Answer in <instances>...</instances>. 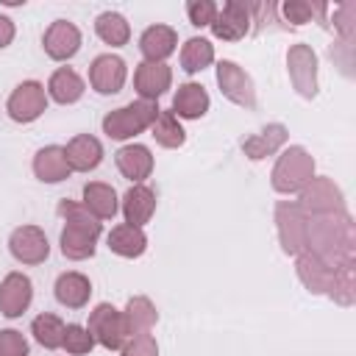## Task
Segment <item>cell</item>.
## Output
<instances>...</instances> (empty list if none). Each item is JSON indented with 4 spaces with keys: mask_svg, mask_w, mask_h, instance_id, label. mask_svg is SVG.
Segmentation results:
<instances>
[{
    "mask_svg": "<svg viewBox=\"0 0 356 356\" xmlns=\"http://www.w3.org/2000/svg\"><path fill=\"white\" fill-rule=\"evenodd\" d=\"M122 209H125V220H128V225L142 228V225L150 220L153 209H156V197H153V192H150L147 186L136 184V186H131V189L125 192V203H122Z\"/></svg>",
    "mask_w": 356,
    "mask_h": 356,
    "instance_id": "15",
    "label": "cell"
},
{
    "mask_svg": "<svg viewBox=\"0 0 356 356\" xmlns=\"http://www.w3.org/2000/svg\"><path fill=\"white\" fill-rule=\"evenodd\" d=\"M122 356H156V342H153V337H150V334H136V337L125 345Z\"/></svg>",
    "mask_w": 356,
    "mask_h": 356,
    "instance_id": "33",
    "label": "cell"
},
{
    "mask_svg": "<svg viewBox=\"0 0 356 356\" xmlns=\"http://www.w3.org/2000/svg\"><path fill=\"white\" fill-rule=\"evenodd\" d=\"M117 167H120V172H122L125 178L142 181V178H147V172H150V167H153V156H150V150L142 147V145H128V147H122V150L117 153Z\"/></svg>",
    "mask_w": 356,
    "mask_h": 356,
    "instance_id": "19",
    "label": "cell"
},
{
    "mask_svg": "<svg viewBox=\"0 0 356 356\" xmlns=\"http://www.w3.org/2000/svg\"><path fill=\"white\" fill-rule=\"evenodd\" d=\"M47 89H50L53 100H58V103H75V100L83 95V81H81V75H78L75 70L61 67V70L53 72Z\"/></svg>",
    "mask_w": 356,
    "mask_h": 356,
    "instance_id": "22",
    "label": "cell"
},
{
    "mask_svg": "<svg viewBox=\"0 0 356 356\" xmlns=\"http://www.w3.org/2000/svg\"><path fill=\"white\" fill-rule=\"evenodd\" d=\"M172 108L186 120L203 117L209 108V95L200 83H184V86H178V95L172 97Z\"/></svg>",
    "mask_w": 356,
    "mask_h": 356,
    "instance_id": "20",
    "label": "cell"
},
{
    "mask_svg": "<svg viewBox=\"0 0 356 356\" xmlns=\"http://www.w3.org/2000/svg\"><path fill=\"white\" fill-rule=\"evenodd\" d=\"M248 22H250V6L239 3V0H231V3L222 6V11H217V17L211 22V31L220 39H242L245 31H248Z\"/></svg>",
    "mask_w": 356,
    "mask_h": 356,
    "instance_id": "10",
    "label": "cell"
},
{
    "mask_svg": "<svg viewBox=\"0 0 356 356\" xmlns=\"http://www.w3.org/2000/svg\"><path fill=\"white\" fill-rule=\"evenodd\" d=\"M89 292H92V284L81 273H64L56 281V298H58V303H64L70 309L83 306L89 300Z\"/></svg>",
    "mask_w": 356,
    "mask_h": 356,
    "instance_id": "18",
    "label": "cell"
},
{
    "mask_svg": "<svg viewBox=\"0 0 356 356\" xmlns=\"http://www.w3.org/2000/svg\"><path fill=\"white\" fill-rule=\"evenodd\" d=\"M33 170L42 181L47 184H56V181H64L70 175V164H67V153L64 147H44L36 153L33 159Z\"/></svg>",
    "mask_w": 356,
    "mask_h": 356,
    "instance_id": "17",
    "label": "cell"
},
{
    "mask_svg": "<svg viewBox=\"0 0 356 356\" xmlns=\"http://www.w3.org/2000/svg\"><path fill=\"white\" fill-rule=\"evenodd\" d=\"M83 200H86V209L97 217V220H108L114 217L117 211V195L111 186L106 184H86L83 186Z\"/></svg>",
    "mask_w": 356,
    "mask_h": 356,
    "instance_id": "23",
    "label": "cell"
},
{
    "mask_svg": "<svg viewBox=\"0 0 356 356\" xmlns=\"http://www.w3.org/2000/svg\"><path fill=\"white\" fill-rule=\"evenodd\" d=\"M95 31L106 44H125L128 36H131V28H128L125 17L117 14V11H103L95 22Z\"/></svg>",
    "mask_w": 356,
    "mask_h": 356,
    "instance_id": "24",
    "label": "cell"
},
{
    "mask_svg": "<svg viewBox=\"0 0 356 356\" xmlns=\"http://www.w3.org/2000/svg\"><path fill=\"white\" fill-rule=\"evenodd\" d=\"M289 72L303 95H314V53L306 44L289 50Z\"/></svg>",
    "mask_w": 356,
    "mask_h": 356,
    "instance_id": "16",
    "label": "cell"
},
{
    "mask_svg": "<svg viewBox=\"0 0 356 356\" xmlns=\"http://www.w3.org/2000/svg\"><path fill=\"white\" fill-rule=\"evenodd\" d=\"M89 81L92 86L100 92V95H114L122 89L125 83V61L120 56H97L92 61V70H89Z\"/></svg>",
    "mask_w": 356,
    "mask_h": 356,
    "instance_id": "6",
    "label": "cell"
},
{
    "mask_svg": "<svg viewBox=\"0 0 356 356\" xmlns=\"http://www.w3.org/2000/svg\"><path fill=\"white\" fill-rule=\"evenodd\" d=\"M78 47H81V33H78V28L72 22L56 19L44 31V50H47L50 58H58V61L72 58L78 53Z\"/></svg>",
    "mask_w": 356,
    "mask_h": 356,
    "instance_id": "9",
    "label": "cell"
},
{
    "mask_svg": "<svg viewBox=\"0 0 356 356\" xmlns=\"http://www.w3.org/2000/svg\"><path fill=\"white\" fill-rule=\"evenodd\" d=\"M44 89L36 81H25L14 89V95L8 97V114L17 122H31L44 111Z\"/></svg>",
    "mask_w": 356,
    "mask_h": 356,
    "instance_id": "5",
    "label": "cell"
},
{
    "mask_svg": "<svg viewBox=\"0 0 356 356\" xmlns=\"http://www.w3.org/2000/svg\"><path fill=\"white\" fill-rule=\"evenodd\" d=\"M0 356H28V342L19 331H0Z\"/></svg>",
    "mask_w": 356,
    "mask_h": 356,
    "instance_id": "31",
    "label": "cell"
},
{
    "mask_svg": "<svg viewBox=\"0 0 356 356\" xmlns=\"http://www.w3.org/2000/svg\"><path fill=\"white\" fill-rule=\"evenodd\" d=\"M11 39H14V25H11V19H8V17H3V14H0V47H6Z\"/></svg>",
    "mask_w": 356,
    "mask_h": 356,
    "instance_id": "35",
    "label": "cell"
},
{
    "mask_svg": "<svg viewBox=\"0 0 356 356\" xmlns=\"http://www.w3.org/2000/svg\"><path fill=\"white\" fill-rule=\"evenodd\" d=\"M67 164H70V170H95L97 164H100V159H103V147H100V142L95 139V136H89V134H83V136H75L70 145H67Z\"/></svg>",
    "mask_w": 356,
    "mask_h": 356,
    "instance_id": "13",
    "label": "cell"
},
{
    "mask_svg": "<svg viewBox=\"0 0 356 356\" xmlns=\"http://www.w3.org/2000/svg\"><path fill=\"white\" fill-rule=\"evenodd\" d=\"M175 42H178V36H175V31L170 25H153V28H147L142 33L139 47H142L147 61L161 64V58H167L175 50Z\"/></svg>",
    "mask_w": 356,
    "mask_h": 356,
    "instance_id": "12",
    "label": "cell"
},
{
    "mask_svg": "<svg viewBox=\"0 0 356 356\" xmlns=\"http://www.w3.org/2000/svg\"><path fill=\"white\" fill-rule=\"evenodd\" d=\"M186 14H189V19H192V25H211L214 22V17H217V6L214 3H209V0H192V3H186Z\"/></svg>",
    "mask_w": 356,
    "mask_h": 356,
    "instance_id": "32",
    "label": "cell"
},
{
    "mask_svg": "<svg viewBox=\"0 0 356 356\" xmlns=\"http://www.w3.org/2000/svg\"><path fill=\"white\" fill-rule=\"evenodd\" d=\"M170 67H164V64H153V61H145V64H139L136 67V75H134V83H136V89H139V95L145 97V100H150V97H159V95H164V89L170 86Z\"/></svg>",
    "mask_w": 356,
    "mask_h": 356,
    "instance_id": "14",
    "label": "cell"
},
{
    "mask_svg": "<svg viewBox=\"0 0 356 356\" xmlns=\"http://www.w3.org/2000/svg\"><path fill=\"white\" fill-rule=\"evenodd\" d=\"M33 337L44 348H58L64 342V323L56 314H39L33 320Z\"/></svg>",
    "mask_w": 356,
    "mask_h": 356,
    "instance_id": "27",
    "label": "cell"
},
{
    "mask_svg": "<svg viewBox=\"0 0 356 356\" xmlns=\"http://www.w3.org/2000/svg\"><path fill=\"white\" fill-rule=\"evenodd\" d=\"M11 253L19 259V261H25V264H39V261H44L47 259V250H50V245H47V236L36 228V225H22V228H17L14 234H11Z\"/></svg>",
    "mask_w": 356,
    "mask_h": 356,
    "instance_id": "8",
    "label": "cell"
},
{
    "mask_svg": "<svg viewBox=\"0 0 356 356\" xmlns=\"http://www.w3.org/2000/svg\"><path fill=\"white\" fill-rule=\"evenodd\" d=\"M89 334H92V339H97L103 348H108V350H117L120 345H122V339L128 337V325H125V314H120L114 306H108V303H100L95 312H92V317H89V328H86Z\"/></svg>",
    "mask_w": 356,
    "mask_h": 356,
    "instance_id": "3",
    "label": "cell"
},
{
    "mask_svg": "<svg viewBox=\"0 0 356 356\" xmlns=\"http://www.w3.org/2000/svg\"><path fill=\"white\" fill-rule=\"evenodd\" d=\"M31 295H33L31 281H28L22 273L6 275V281H3V286H0V312H3L6 317L22 314V312L28 309V303H31Z\"/></svg>",
    "mask_w": 356,
    "mask_h": 356,
    "instance_id": "11",
    "label": "cell"
},
{
    "mask_svg": "<svg viewBox=\"0 0 356 356\" xmlns=\"http://www.w3.org/2000/svg\"><path fill=\"white\" fill-rule=\"evenodd\" d=\"M156 323V309L150 306L147 298H131L128 312H125V325L128 334H147V328Z\"/></svg>",
    "mask_w": 356,
    "mask_h": 356,
    "instance_id": "25",
    "label": "cell"
},
{
    "mask_svg": "<svg viewBox=\"0 0 356 356\" xmlns=\"http://www.w3.org/2000/svg\"><path fill=\"white\" fill-rule=\"evenodd\" d=\"M312 11H314L312 3H286L284 6V14H286L289 22H306L312 17Z\"/></svg>",
    "mask_w": 356,
    "mask_h": 356,
    "instance_id": "34",
    "label": "cell"
},
{
    "mask_svg": "<svg viewBox=\"0 0 356 356\" xmlns=\"http://www.w3.org/2000/svg\"><path fill=\"white\" fill-rule=\"evenodd\" d=\"M309 178H312V159H309L306 150H300V147L286 150V153L278 159L275 172H273V184H275V189H281V192H292V189L303 186Z\"/></svg>",
    "mask_w": 356,
    "mask_h": 356,
    "instance_id": "4",
    "label": "cell"
},
{
    "mask_svg": "<svg viewBox=\"0 0 356 356\" xmlns=\"http://www.w3.org/2000/svg\"><path fill=\"white\" fill-rule=\"evenodd\" d=\"M284 142V125H270L267 131H261V136H253V139H245V153L250 159H264L267 153H273L278 145Z\"/></svg>",
    "mask_w": 356,
    "mask_h": 356,
    "instance_id": "29",
    "label": "cell"
},
{
    "mask_svg": "<svg viewBox=\"0 0 356 356\" xmlns=\"http://www.w3.org/2000/svg\"><path fill=\"white\" fill-rule=\"evenodd\" d=\"M145 245H147V239H145V234H142V228H136V225H117L111 234H108V248L114 250V253H120V256H128V259H134V256H142L145 253Z\"/></svg>",
    "mask_w": 356,
    "mask_h": 356,
    "instance_id": "21",
    "label": "cell"
},
{
    "mask_svg": "<svg viewBox=\"0 0 356 356\" xmlns=\"http://www.w3.org/2000/svg\"><path fill=\"white\" fill-rule=\"evenodd\" d=\"M217 81H220V89L228 100L239 103V106H253L256 103V95H253V83L250 78L234 64V61H220L217 64Z\"/></svg>",
    "mask_w": 356,
    "mask_h": 356,
    "instance_id": "7",
    "label": "cell"
},
{
    "mask_svg": "<svg viewBox=\"0 0 356 356\" xmlns=\"http://www.w3.org/2000/svg\"><path fill=\"white\" fill-rule=\"evenodd\" d=\"M70 353H75V356H81V353H89L92 350V345H95V339H92V334L86 331V328H81V325H67L64 328V342H61Z\"/></svg>",
    "mask_w": 356,
    "mask_h": 356,
    "instance_id": "30",
    "label": "cell"
},
{
    "mask_svg": "<svg viewBox=\"0 0 356 356\" xmlns=\"http://www.w3.org/2000/svg\"><path fill=\"white\" fill-rule=\"evenodd\" d=\"M153 136H156V142L164 145V147H178V145H184V128L178 125V120H175L172 111H161V114L156 117V122H153Z\"/></svg>",
    "mask_w": 356,
    "mask_h": 356,
    "instance_id": "28",
    "label": "cell"
},
{
    "mask_svg": "<svg viewBox=\"0 0 356 356\" xmlns=\"http://www.w3.org/2000/svg\"><path fill=\"white\" fill-rule=\"evenodd\" d=\"M156 117H159L156 103L139 100V103H131V106H125V108H117V111L106 114L103 131H106L111 139H128V136L145 131L147 125H153Z\"/></svg>",
    "mask_w": 356,
    "mask_h": 356,
    "instance_id": "2",
    "label": "cell"
},
{
    "mask_svg": "<svg viewBox=\"0 0 356 356\" xmlns=\"http://www.w3.org/2000/svg\"><path fill=\"white\" fill-rule=\"evenodd\" d=\"M211 58H214V50H211V44H209L206 39H200V36H192V39L184 44V50H181V64H184L186 72L203 70L206 64H211Z\"/></svg>",
    "mask_w": 356,
    "mask_h": 356,
    "instance_id": "26",
    "label": "cell"
},
{
    "mask_svg": "<svg viewBox=\"0 0 356 356\" xmlns=\"http://www.w3.org/2000/svg\"><path fill=\"white\" fill-rule=\"evenodd\" d=\"M58 214L67 217V228L61 231V250L70 259H86L95 253V239L100 234V222L95 214H89V209L64 200L58 206Z\"/></svg>",
    "mask_w": 356,
    "mask_h": 356,
    "instance_id": "1",
    "label": "cell"
}]
</instances>
